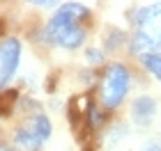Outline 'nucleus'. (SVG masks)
I'll return each instance as SVG.
<instances>
[{"label":"nucleus","instance_id":"1","mask_svg":"<svg viewBox=\"0 0 161 151\" xmlns=\"http://www.w3.org/2000/svg\"><path fill=\"white\" fill-rule=\"evenodd\" d=\"M87 16V9L83 5H62L53 16H51L48 25H46V34L53 44L62 46V48H78L85 39V30L80 25V21Z\"/></svg>","mask_w":161,"mask_h":151},{"label":"nucleus","instance_id":"2","mask_svg":"<svg viewBox=\"0 0 161 151\" xmlns=\"http://www.w3.org/2000/svg\"><path fill=\"white\" fill-rule=\"evenodd\" d=\"M129 89V71L124 64H108L99 83V98L106 110H115Z\"/></svg>","mask_w":161,"mask_h":151},{"label":"nucleus","instance_id":"3","mask_svg":"<svg viewBox=\"0 0 161 151\" xmlns=\"http://www.w3.org/2000/svg\"><path fill=\"white\" fill-rule=\"evenodd\" d=\"M48 135H51V121L44 117V114H32V117H28L23 124L16 128L14 142L23 151H35L39 144H44V142L48 140Z\"/></svg>","mask_w":161,"mask_h":151},{"label":"nucleus","instance_id":"4","mask_svg":"<svg viewBox=\"0 0 161 151\" xmlns=\"http://www.w3.org/2000/svg\"><path fill=\"white\" fill-rule=\"evenodd\" d=\"M131 21L138 25V32H145L161 46V3L134 9L131 12Z\"/></svg>","mask_w":161,"mask_h":151},{"label":"nucleus","instance_id":"5","mask_svg":"<svg viewBox=\"0 0 161 151\" xmlns=\"http://www.w3.org/2000/svg\"><path fill=\"white\" fill-rule=\"evenodd\" d=\"M21 62V41L16 37H7L0 41V89L9 83Z\"/></svg>","mask_w":161,"mask_h":151},{"label":"nucleus","instance_id":"6","mask_svg":"<svg viewBox=\"0 0 161 151\" xmlns=\"http://www.w3.org/2000/svg\"><path fill=\"white\" fill-rule=\"evenodd\" d=\"M157 114V103L152 96H138L131 105V119L136 121L138 126H147Z\"/></svg>","mask_w":161,"mask_h":151},{"label":"nucleus","instance_id":"7","mask_svg":"<svg viewBox=\"0 0 161 151\" xmlns=\"http://www.w3.org/2000/svg\"><path fill=\"white\" fill-rule=\"evenodd\" d=\"M143 64L147 67V71H150L152 76L161 80V53H150V55H145V57H143Z\"/></svg>","mask_w":161,"mask_h":151},{"label":"nucleus","instance_id":"8","mask_svg":"<svg viewBox=\"0 0 161 151\" xmlns=\"http://www.w3.org/2000/svg\"><path fill=\"white\" fill-rule=\"evenodd\" d=\"M141 151H161V144H157V142H145Z\"/></svg>","mask_w":161,"mask_h":151},{"label":"nucleus","instance_id":"9","mask_svg":"<svg viewBox=\"0 0 161 151\" xmlns=\"http://www.w3.org/2000/svg\"><path fill=\"white\" fill-rule=\"evenodd\" d=\"M0 151H9V149H0Z\"/></svg>","mask_w":161,"mask_h":151},{"label":"nucleus","instance_id":"10","mask_svg":"<svg viewBox=\"0 0 161 151\" xmlns=\"http://www.w3.org/2000/svg\"><path fill=\"white\" fill-rule=\"evenodd\" d=\"M0 28H3V25H0Z\"/></svg>","mask_w":161,"mask_h":151}]
</instances>
